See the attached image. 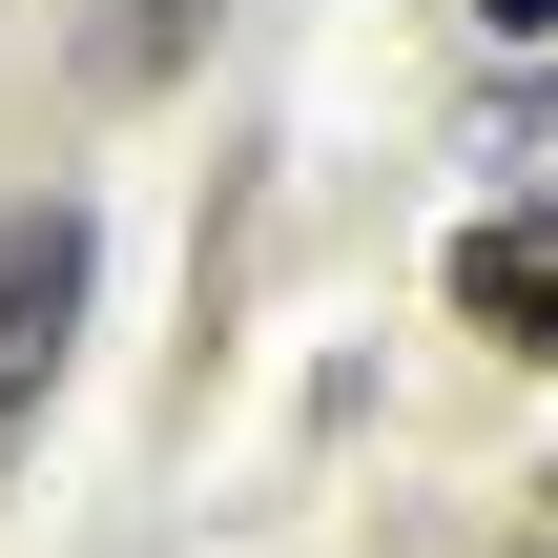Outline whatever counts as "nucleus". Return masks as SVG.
I'll return each mask as SVG.
<instances>
[{
	"label": "nucleus",
	"instance_id": "obj_1",
	"mask_svg": "<svg viewBox=\"0 0 558 558\" xmlns=\"http://www.w3.org/2000/svg\"><path fill=\"white\" fill-rule=\"evenodd\" d=\"M83 290H104L83 186H21V207H0V456H21V414L62 393V352H83Z\"/></svg>",
	"mask_w": 558,
	"mask_h": 558
},
{
	"label": "nucleus",
	"instance_id": "obj_2",
	"mask_svg": "<svg viewBox=\"0 0 558 558\" xmlns=\"http://www.w3.org/2000/svg\"><path fill=\"white\" fill-rule=\"evenodd\" d=\"M456 311L558 373V207H476V228H456Z\"/></svg>",
	"mask_w": 558,
	"mask_h": 558
},
{
	"label": "nucleus",
	"instance_id": "obj_3",
	"mask_svg": "<svg viewBox=\"0 0 558 558\" xmlns=\"http://www.w3.org/2000/svg\"><path fill=\"white\" fill-rule=\"evenodd\" d=\"M207 41H228V0H83V83H124V104H166Z\"/></svg>",
	"mask_w": 558,
	"mask_h": 558
},
{
	"label": "nucleus",
	"instance_id": "obj_4",
	"mask_svg": "<svg viewBox=\"0 0 558 558\" xmlns=\"http://www.w3.org/2000/svg\"><path fill=\"white\" fill-rule=\"evenodd\" d=\"M476 21H497V41H538V21H558V0H476Z\"/></svg>",
	"mask_w": 558,
	"mask_h": 558
}]
</instances>
